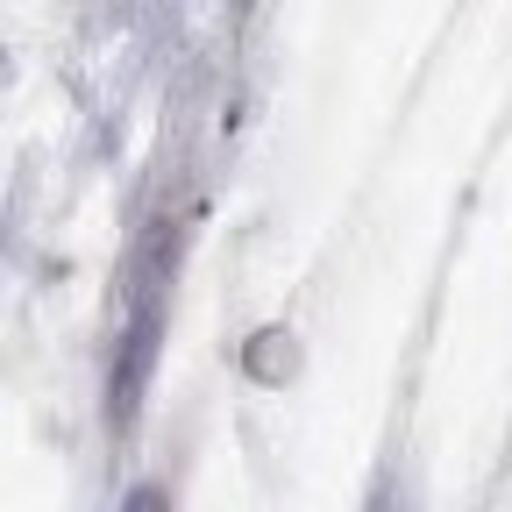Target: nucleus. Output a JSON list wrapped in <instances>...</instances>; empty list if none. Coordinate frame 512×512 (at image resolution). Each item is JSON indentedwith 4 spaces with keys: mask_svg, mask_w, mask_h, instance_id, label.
I'll return each mask as SVG.
<instances>
[{
    "mask_svg": "<svg viewBox=\"0 0 512 512\" xmlns=\"http://www.w3.org/2000/svg\"><path fill=\"white\" fill-rule=\"evenodd\" d=\"M128 512H164V491H157V484H143L136 498H128Z\"/></svg>",
    "mask_w": 512,
    "mask_h": 512,
    "instance_id": "1",
    "label": "nucleus"
}]
</instances>
